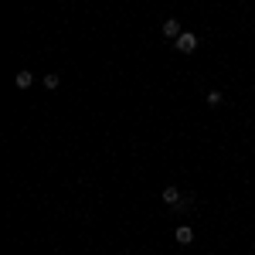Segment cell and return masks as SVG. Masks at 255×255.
<instances>
[{"label": "cell", "mask_w": 255, "mask_h": 255, "mask_svg": "<svg viewBox=\"0 0 255 255\" xmlns=\"http://www.w3.org/2000/svg\"><path fill=\"white\" fill-rule=\"evenodd\" d=\"M163 204H170V208H177V204H180V187H174V184H167V187H163Z\"/></svg>", "instance_id": "obj_3"}, {"label": "cell", "mask_w": 255, "mask_h": 255, "mask_svg": "<svg viewBox=\"0 0 255 255\" xmlns=\"http://www.w3.org/2000/svg\"><path fill=\"white\" fill-rule=\"evenodd\" d=\"M174 238L180 242V245H191V242H194V232H191V225H180V228L174 232Z\"/></svg>", "instance_id": "obj_4"}, {"label": "cell", "mask_w": 255, "mask_h": 255, "mask_svg": "<svg viewBox=\"0 0 255 255\" xmlns=\"http://www.w3.org/2000/svg\"><path fill=\"white\" fill-rule=\"evenodd\" d=\"M41 82H44V89H58V85H61V75H44Z\"/></svg>", "instance_id": "obj_6"}, {"label": "cell", "mask_w": 255, "mask_h": 255, "mask_svg": "<svg viewBox=\"0 0 255 255\" xmlns=\"http://www.w3.org/2000/svg\"><path fill=\"white\" fill-rule=\"evenodd\" d=\"M204 102H208V106H211V109H215V106H221V92H218V89H211V92H208V99H204Z\"/></svg>", "instance_id": "obj_7"}, {"label": "cell", "mask_w": 255, "mask_h": 255, "mask_svg": "<svg viewBox=\"0 0 255 255\" xmlns=\"http://www.w3.org/2000/svg\"><path fill=\"white\" fill-rule=\"evenodd\" d=\"M31 82H34V75H31V72H24V68L14 75V85H17V89H31Z\"/></svg>", "instance_id": "obj_5"}, {"label": "cell", "mask_w": 255, "mask_h": 255, "mask_svg": "<svg viewBox=\"0 0 255 255\" xmlns=\"http://www.w3.org/2000/svg\"><path fill=\"white\" fill-rule=\"evenodd\" d=\"M163 34H167L170 41H177L180 34H184V27H180V20H177V17H167V20H163Z\"/></svg>", "instance_id": "obj_2"}, {"label": "cell", "mask_w": 255, "mask_h": 255, "mask_svg": "<svg viewBox=\"0 0 255 255\" xmlns=\"http://www.w3.org/2000/svg\"><path fill=\"white\" fill-rule=\"evenodd\" d=\"M174 48L180 51V55H194V51H197V34L184 31V34H180V38L174 41Z\"/></svg>", "instance_id": "obj_1"}]
</instances>
